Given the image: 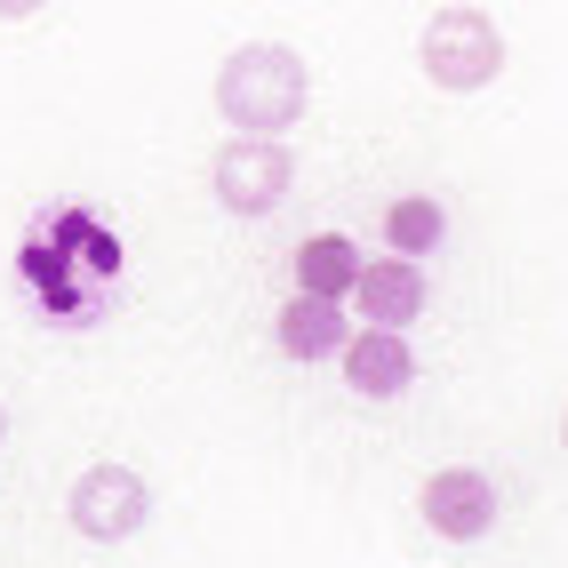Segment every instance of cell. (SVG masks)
Wrapping results in <instances>:
<instances>
[{"label": "cell", "instance_id": "cell-1", "mask_svg": "<svg viewBox=\"0 0 568 568\" xmlns=\"http://www.w3.org/2000/svg\"><path fill=\"white\" fill-rule=\"evenodd\" d=\"M313 97V72L288 41H248L216 64V112L233 121L241 136H281L296 129V112Z\"/></svg>", "mask_w": 568, "mask_h": 568}, {"label": "cell", "instance_id": "cell-2", "mask_svg": "<svg viewBox=\"0 0 568 568\" xmlns=\"http://www.w3.org/2000/svg\"><path fill=\"white\" fill-rule=\"evenodd\" d=\"M416 57H425V81L448 89V97H473L505 72V32L488 9H440L425 24V41H416Z\"/></svg>", "mask_w": 568, "mask_h": 568}, {"label": "cell", "instance_id": "cell-3", "mask_svg": "<svg viewBox=\"0 0 568 568\" xmlns=\"http://www.w3.org/2000/svg\"><path fill=\"white\" fill-rule=\"evenodd\" d=\"M288 153H281V136H233L216 153V201L233 209V216H273L281 201H288Z\"/></svg>", "mask_w": 568, "mask_h": 568}, {"label": "cell", "instance_id": "cell-4", "mask_svg": "<svg viewBox=\"0 0 568 568\" xmlns=\"http://www.w3.org/2000/svg\"><path fill=\"white\" fill-rule=\"evenodd\" d=\"M72 528H81L89 545H121V537H136L144 528V513H153V488H144L129 465H97V473H81L72 480Z\"/></svg>", "mask_w": 568, "mask_h": 568}, {"label": "cell", "instance_id": "cell-5", "mask_svg": "<svg viewBox=\"0 0 568 568\" xmlns=\"http://www.w3.org/2000/svg\"><path fill=\"white\" fill-rule=\"evenodd\" d=\"M425 520L440 528L448 545L488 537V520H497V488H488V473H473V465L433 473V480H425Z\"/></svg>", "mask_w": 568, "mask_h": 568}, {"label": "cell", "instance_id": "cell-6", "mask_svg": "<svg viewBox=\"0 0 568 568\" xmlns=\"http://www.w3.org/2000/svg\"><path fill=\"white\" fill-rule=\"evenodd\" d=\"M336 361H345V385L361 400H400L408 376H416V353L400 345V328H361V336H345Z\"/></svg>", "mask_w": 568, "mask_h": 568}, {"label": "cell", "instance_id": "cell-7", "mask_svg": "<svg viewBox=\"0 0 568 568\" xmlns=\"http://www.w3.org/2000/svg\"><path fill=\"white\" fill-rule=\"evenodd\" d=\"M345 296H361L368 328H408L416 313H425V273H416L408 256H385V264H361Z\"/></svg>", "mask_w": 568, "mask_h": 568}, {"label": "cell", "instance_id": "cell-8", "mask_svg": "<svg viewBox=\"0 0 568 568\" xmlns=\"http://www.w3.org/2000/svg\"><path fill=\"white\" fill-rule=\"evenodd\" d=\"M281 353L296 361H336L345 353V313H336V296H305L296 288L281 305Z\"/></svg>", "mask_w": 568, "mask_h": 568}, {"label": "cell", "instance_id": "cell-9", "mask_svg": "<svg viewBox=\"0 0 568 568\" xmlns=\"http://www.w3.org/2000/svg\"><path fill=\"white\" fill-rule=\"evenodd\" d=\"M353 273H361V256H353L345 233H313L305 248H296V288L305 296H345Z\"/></svg>", "mask_w": 568, "mask_h": 568}, {"label": "cell", "instance_id": "cell-10", "mask_svg": "<svg viewBox=\"0 0 568 568\" xmlns=\"http://www.w3.org/2000/svg\"><path fill=\"white\" fill-rule=\"evenodd\" d=\"M440 233H448V216H440V201H393L385 209V241L400 248V256H425V248H440Z\"/></svg>", "mask_w": 568, "mask_h": 568}, {"label": "cell", "instance_id": "cell-11", "mask_svg": "<svg viewBox=\"0 0 568 568\" xmlns=\"http://www.w3.org/2000/svg\"><path fill=\"white\" fill-rule=\"evenodd\" d=\"M49 0H0V17H41Z\"/></svg>", "mask_w": 568, "mask_h": 568}, {"label": "cell", "instance_id": "cell-12", "mask_svg": "<svg viewBox=\"0 0 568 568\" xmlns=\"http://www.w3.org/2000/svg\"><path fill=\"white\" fill-rule=\"evenodd\" d=\"M0 433H9V416H0Z\"/></svg>", "mask_w": 568, "mask_h": 568}]
</instances>
